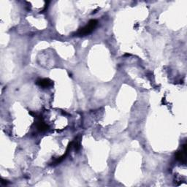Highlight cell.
Returning a JSON list of instances; mask_svg holds the SVG:
<instances>
[{
    "label": "cell",
    "instance_id": "obj_1",
    "mask_svg": "<svg viewBox=\"0 0 187 187\" xmlns=\"http://www.w3.org/2000/svg\"><path fill=\"white\" fill-rule=\"evenodd\" d=\"M97 21L96 20H91L89 22V23L84 27L83 28H81L76 32V34L77 36H86L87 34L91 33L94 31V29H95V27L97 25Z\"/></svg>",
    "mask_w": 187,
    "mask_h": 187
},
{
    "label": "cell",
    "instance_id": "obj_2",
    "mask_svg": "<svg viewBox=\"0 0 187 187\" xmlns=\"http://www.w3.org/2000/svg\"><path fill=\"white\" fill-rule=\"evenodd\" d=\"M176 159L180 162L186 163V145H183L181 151H178L176 154Z\"/></svg>",
    "mask_w": 187,
    "mask_h": 187
},
{
    "label": "cell",
    "instance_id": "obj_3",
    "mask_svg": "<svg viewBox=\"0 0 187 187\" xmlns=\"http://www.w3.org/2000/svg\"><path fill=\"white\" fill-rule=\"evenodd\" d=\"M37 128L38 130L40 132H43V131L48 130V126L45 123L41 117H37Z\"/></svg>",
    "mask_w": 187,
    "mask_h": 187
},
{
    "label": "cell",
    "instance_id": "obj_4",
    "mask_svg": "<svg viewBox=\"0 0 187 187\" xmlns=\"http://www.w3.org/2000/svg\"><path fill=\"white\" fill-rule=\"evenodd\" d=\"M36 83L38 86H40V87L46 88V87H49L50 86L52 85V81L49 80V79L42 78V79H39V80L37 81Z\"/></svg>",
    "mask_w": 187,
    "mask_h": 187
}]
</instances>
